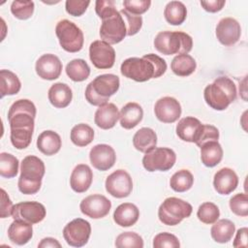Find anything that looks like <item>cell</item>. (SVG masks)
<instances>
[{
  "label": "cell",
  "instance_id": "6da1fadb",
  "mask_svg": "<svg viewBox=\"0 0 248 248\" xmlns=\"http://www.w3.org/2000/svg\"><path fill=\"white\" fill-rule=\"evenodd\" d=\"M36 112L34 103L28 99L17 100L10 107L8 111L10 139L16 149H24L31 143Z\"/></svg>",
  "mask_w": 248,
  "mask_h": 248
},
{
  "label": "cell",
  "instance_id": "7a4b0ae2",
  "mask_svg": "<svg viewBox=\"0 0 248 248\" xmlns=\"http://www.w3.org/2000/svg\"><path fill=\"white\" fill-rule=\"evenodd\" d=\"M236 86L228 77H219L206 85L203 91L205 103L215 110L226 109L236 99Z\"/></svg>",
  "mask_w": 248,
  "mask_h": 248
},
{
  "label": "cell",
  "instance_id": "3957f363",
  "mask_svg": "<svg viewBox=\"0 0 248 248\" xmlns=\"http://www.w3.org/2000/svg\"><path fill=\"white\" fill-rule=\"evenodd\" d=\"M46 168L44 162L37 156H26L20 165L18 190L25 195L36 194L42 185Z\"/></svg>",
  "mask_w": 248,
  "mask_h": 248
},
{
  "label": "cell",
  "instance_id": "277c9868",
  "mask_svg": "<svg viewBox=\"0 0 248 248\" xmlns=\"http://www.w3.org/2000/svg\"><path fill=\"white\" fill-rule=\"evenodd\" d=\"M120 80L116 75L104 74L96 77L85 89V99L93 106L107 104L109 97L119 89Z\"/></svg>",
  "mask_w": 248,
  "mask_h": 248
},
{
  "label": "cell",
  "instance_id": "5b68a950",
  "mask_svg": "<svg viewBox=\"0 0 248 248\" xmlns=\"http://www.w3.org/2000/svg\"><path fill=\"white\" fill-rule=\"evenodd\" d=\"M154 46L165 55L188 54L192 50L193 39L190 35L181 31H162L156 35Z\"/></svg>",
  "mask_w": 248,
  "mask_h": 248
},
{
  "label": "cell",
  "instance_id": "8992f818",
  "mask_svg": "<svg viewBox=\"0 0 248 248\" xmlns=\"http://www.w3.org/2000/svg\"><path fill=\"white\" fill-rule=\"evenodd\" d=\"M192 205L175 197L167 198L159 206V220L167 226L178 225L183 219L190 217L192 214Z\"/></svg>",
  "mask_w": 248,
  "mask_h": 248
},
{
  "label": "cell",
  "instance_id": "52a82bcc",
  "mask_svg": "<svg viewBox=\"0 0 248 248\" xmlns=\"http://www.w3.org/2000/svg\"><path fill=\"white\" fill-rule=\"evenodd\" d=\"M55 34L61 47L67 52H78L83 46L84 38L81 29L68 19H62L56 24Z\"/></svg>",
  "mask_w": 248,
  "mask_h": 248
},
{
  "label": "cell",
  "instance_id": "ba28073f",
  "mask_svg": "<svg viewBox=\"0 0 248 248\" xmlns=\"http://www.w3.org/2000/svg\"><path fill=\"white\" fill-rule=\"evenodd\" d=\"M176 161L175 152L168 147H154L145 152L142 158L143 168L147 171H167L170 170Z\"/></svg>",
  "mask_w": 248,
  "mask_h": 248
},
{
  "label": "cell",
  "instance_id": "9c48e42d",
  "mask_svg": "<svg viewBox=\"0 0 248 248\" xmlns=\"http://www.w3.org/2000/svg\"><path fill=\"white\" fill-rule=\"evenodd\" d=\"M121 74L130 79L138 82L147 81L154 78L153 64L143 56L130 57L124 60L120 67Z\"/></svg>",
  "mask_w": 248,
  "mask_h": 248
},
{
  "label": "cell",
  "instance_id": "30bf717a",
  "mask_svg": "<svg viewBox=\"0 0 248 248\" xmlns=\"http://www.w3.org/2000/svg\"><path fill=\"white\" fill-rule=\"evenodd\" d=\"M127 36L125 20L120 12L116 11L110 16L102 19L100 27V37L102 41L114 45L120 43Z\"/></svg>",
  "mask_w": 248,
  "mask_h": 248
},
{
  "label": "cell",
  "instance_id": "8fae6325",
  "mask_svg": "<svg viewBox=\"0 0 248 248\" xmlns=\"http://www.w3.org/2000/svg\"><path fill=\"white\" fill-rule=\"evenodd\" d=\"M91 234V225L82 218H77L69 222L63 229V236L67 244L72 247L84 246Z\"/></svg>",
  "mask_w": 248,
  "mask_h": 248
},
{
  "label": "cell",
  "instance_id": "7c38bea8",
  "mask_svg": "<svg viewBox=\"0 0 248 248\" xmlns=\"http://www.w3.org/2000/svg\"><path fill=\"white\" fill-rule=\"evenodd\" d=\"M46 214V207L39 202H22L14 205L12 217L14 220L22 221L28 224L42 222Z\"/></svg>",
  "mask_w": 248,
  "mask_h": 248
},
{
  "label": "cell",
  "instance_id": "4fadbf2b",
  "mask_svg": "<svg viewBox=\"0 0 248 248\" xmlns=\"http://www.w3.org/2000/svg\"><path fill=\"white\" fill-rule=\"evenodd\" d=\"M105 186L109 195L117 199H123L131 194L133 181L131 175L126 170H116L107 177Z\"/></svg>",
  "mask_w": 248,
  "mask_h": 248
},
{
  "label": "cell",
  "instance_id": "5bb4252c",
  "mask_svg": "<svg viewBox=\"0 0 248 248\" xmlns=\"http://www.w3.org/2000/svg\"><path fill=\"white\" fill-rule=\"evenodd\" d=\"M89 57L97 69H109L115 62V50L108 43L96 40L89 46Z\"/></svg>",
  "mask_w": 248,
  "mask_h": 248
},
{
  "label": "cell",
  "instance_id": "9a60e30c",
  "mask_svg": "<svg viewBox=\"0 0 248 248\" xmlns=\"http://www.w3.org/2000/svg\"><path fill=\"white\" fill-rule=\"evenodd\" d=\"M80 211L92 219H101L107 216L111 208L110 201L100 194H93L84 198L79 204Z\"/></svg>",
  "mask_w": 248,
  "mask_h": 248
},
{
  "label": "cell",
  "instance_id": "2e32d148",
  "mask_svg": "<svg viewBox=\"0 0 248 248\" xmlns=\"http://www.w3.org/2000/svg\"><path fill=\"white\" fill-rule=\"evenodd\" d=\"M181 106L179 102L170 96L160 98L154 106V113L157 119L163 123H173L181 115Z\"/></svg>",
  "mask_w": 248,
  "mask_h": 248
},
{
  "label": "cell",
  "instance_id": "e0dca14e",
  "mask_svg": "<svg viewBox=\"0 0 248 248\" xmlns=\"http://www.w3.org/2000/svg\"><path fill=\"white\" fill-rule=\"evenodd\" d=\"M89 159L95 169L105 171L113 167L116 161V154L110 145L101 143L96 144L91 148Z\"/></svg>",
  "mask_w": 248,
  "mask_h": 248
},
{
  "label": "cell",
  "instance_id": "ac0fdd59",
  "mask_svg": "<svg viewBox=\"0 0 248 248\" xmlns=\"http://www.w3.org/2000/svg\"><path fill=\"white\" fill-rule=\"evenodd\" d=\"M240 24L232 17L222 18L216 26V37L218 41L226 46L236 44L240 38Z\"/></svg>",
  "mask_w": 248,
  "mask_h": 248
},
{
  "label": "cell",
  "instance_id": "d6986e66",
  "mask_svg": "<svg viewBox=\"0 0 248 248\" xmlns=\"http://www.w3.org/2000/svg\"><path fill=\"white\" fill-rule=\"evenodd\" d=\"M35 70L37 75L41 78L46 80H53L58 78L61 75L62 62L54 54H43L36 61Z\"/></svg>",
  "mask_w": 248,
  "mask_h": 248
},
{
  "label": "cell",
  "instance_id": "ffe728a7",
  "mask_svg": "<svg viewBox=\"0 0 248 248\" xmlns=\"http://www.w3.org/2000/svg\"><path fill=\"white\" fill-rule=\"evenodd\" d=\"M202 122L193 116H186L180 119L176 125V135L187 142H197L202 129Z\"/></svg>",
  "mask_w": 248,
  "mask_h": 248
},
{
  "label": "cell",
  "instance_id": "44dd1931",
  "mask_svg": "<svg viewBox=\"0 0 248 248\" xmlns=\"http://www.w3.org/2000/svg\"><path fill=\"white\" fill-rule=\"evenodd\" d=\"M238 185V176L235 171L230 168H222L213 178L215 191L220 195H229L236 189Z\"/></svg>",
  "mask_w": 248,
  "mask_h": 248
},
{
  "label": "cell",
  "instance_id": "7402d4cb",
  "mask_svg": "<svg viewBox=\"0 0 248 248\" xmlns=\"http://www.w3.org/2000/svg\"><path fill=\"white\" fill-rule=\"evenodd\" d=\"M93 180V172L86 164L75 167L70 177V186L76 193H84L89 189Z\"/></svg>",
  "mask_w": 248,
  "mask_h": 248
},
{
  "label": "cell",
  "instance_id": "603a6c76",
  "mask_svg": "<svg viewBox=\"0 0 248 248\" xmlns=\"http://www.w3.org/2000/svg\"><path fill=\"white\" fill-rule=\"evenodd\" d=\"M119 119V111L117 107L112 103H107L98 108L95 112V124L103 129L108 130L115 126Z\"/></svg>",
  "mask_w": 248,
  "mask_h": 248
},
{
  "label": "cell",
  "instance_id": "cb8c5ba5",
  "mask_svg": "<svg viewBox=\"0 0 248 248\" xmlns=\"http://www.w3.org/2000/svg\"><path fill=\"white\" fill-rule=\"evenodd\" d=\"M142 117L143 109L140 105L135 102L127 103L119 112L120 125L127 130L135 128L142 120Z\"/></svg>",
  "mask_w": 248,
  "mask_h": 248
},
{
  "label": "cell",
  "instance_id": "d4e9b609",
  "mask_svg": "<svg viewBox=\"0 0 248 248\" xmlns=\"http://www.w3.org/2000/svg\"><path fill=\"white\" fill-rule=\"evenodd\" d=\"M48 101L57 108H64L70 105L73 98L72 89L66 83L56 82L50 86L47 93Z\"/></svg>",
  "mask_w": 248,
  "mask_h": 248
},
{
  "label": "cell",
  "instance_id": "484cf974",
  "mask_svg": "<svg viewBox=\"0 0 248 248\" xmlns=\"http://www.w3.org/2000/svg\"><path fill=\"white\" fill-rule=\"evenodd\" d=\"M140 210L134 203L124 202L119 204L113 212V220L120 227H131L137 223Z\"/></svg>",
  "mask_w": 248,
  "mask_h": 248
},
{
  "label": "cell",
  "instance_id": "4316f807",
  "mask_svg": "<svg viewBox=\"0 0 248 248\" xmlns=\"http://www.w3.org/2000/svg\"><path fill=\"white\" fill-rule=\"evenodd\" d=\"M62 145L60 136L51 130H46L42 132L37 139L38 149L46 156H51L56 154Z\"/></svg>",
  "mask_w": 248,
  "mask_h": 248
},
{
  "label": "cell",
  "instance_id": "83f0119b",
  "mask_svg": "<svg viewBox=\"0 0 248 248\" xmlns=\"http://www.w3.org/2000/svg\"><path fill=\"white\" fill-rule=\"evenodd\" d=\"M8 236L10 240L16 245H24L29 242L33 236V228L31 224L14 220L9 229Z\"/></svg>",
  "mask_w": 248,
  "mask_h": 248
},
{
  "label": "cell",
  "instance_id": "f1b7e54d",
  "mask_svg": "<svg viewBox=\"0 0 248 248\" xmlns=\"http://www.w3.org/2000/svg\"><path fill=\"white\" fill-rule=\"evenodd\" d=\"M202 163L208 168L217 166L223 158V148L218 140H210L203 143L201 147Z\"/></svg>",
  "mask_w": 248,
  "mask_h": 248
},
{
  "label": "cell",
  "instance_id": "f546056e",
  "mask_svg": "<svg viewBox=\"0 0 248 248\" xmlns=\"http://www.w3.org/2000/svg\"><path fill=\"white\" fill-rule=\"evenodd\" d=\"M133 144L137 150L145 153L150 149L156 147L157 135L155 131L151 128H140L136 132L133 137Z\"/></svg>",
  "mask_w": 248,
  "mask_h": 248
},
{
  "label": "cell",
  "instance_id": "4dcf8cb0",
  "mask_svg": "<svg viewBox=\"0 0 248 248\" xmlns=\"http://www.w3.org/2000/svg\"><path fill=\"white\" fill-rule=\"evenodd\" d=\"M213 224L214 225L210 230V234L213 240L218 243L229 242L235 232L234 224L229 219H221Z\"/></svg>",
  "mask_w": 248,
  "mask_h": 248
},
{
  "label": "cell",
  "instance_id": "1f68e13d",
  "mask_svg": "<svg viewBox=\"0 0 248 248\" xmlns=\"http://www.w3.org/2000/svg\"><path fill=\"white\" fill-rule=\"evenodd\" d=\"M21 83L18 77L10 70L0 71V93L1 98L4 96L16 95L19 92Z\"/></svg>",
  "mask_w": 248,
  "mask_h": 248
},
{
  "label": "cell",
  "instance_id": "d6a6232c",
  "mask_svg": "<svg viewBox=\"0 0 248 248\" xmlns=\"http://www.w3.org/2000/svg\"><path fill=\"white\" fill-rule=\"evenodd\" d=\"M197 68L196 60L189 54H177L170 63V69L178 77H188Z\"/></svg>",
  "mask_w": 248,
  "mask_h": 248
},
{
  "label": "cell",
  "instance_id": "836d02e7",
  "mask_svg": "<svg viewBox=\"0 0 248 248\" xmlns=\"http://www.w3.org/2000/svg\"><path fill=\"white\" fill-rule=\"evenodd\" d=\"M164 16L170 24L180 25L186 19L187 9L180 1H170L165 7Z\"/></svg>",
  "mask_w": 248,
  "mask_h": 248
},
{
  "label": "cell",
  "instance_id": "e575fe53",
  "mask_svg": "<svg viewBox=\"0 0 248 248\" xmlns=\"http://www.w3.org/2000/svg\"><path fill=\"white\" fill-rule=\"evenodd\" d=\"M70 138L72 142L79 147L90 144L94 139V130L85 123H79L71 130Z\"/></svg>",
  "mask_w": 248,
  "mask_h": 248
},
{
  "label": "cell",
  "instance_id": "d590c367",
  "mask_svg": "<svg viewBox=\"0 0 248 248\" xmlns=\"http://www.w3.org/2000/svg\"><path fill=\"white\" fill-rule=\"evenodd\" d=\"M67 76L76 82L83 81L90 75V67L83 59H73L66 66Z\"/></svg>",
  "mask_w": 248,
  "mask_h": 248
},
{
  "label": "cell",
  "instance_id": "8d00e7d4",
  "mask_svg": "<svg viewBox=\"0 0 248 248\" xmlns=\"http://www.w3.org/2000/svg\"><path fill=\"white\" fill-rule=\"evenodd\" d=\"M194 176L188 170H180L172 174L170 180V188L178 193L186 192L193 186Z\"/></svg>",
  "mask_w": 248,
  "mask_h": 248
},
{
  "label": "cell",
  "instance_id": "74e56055",
  "mask_svg": "<svg viewBox=\"0 0 248 248\" xmlns=\"http://www.w3.org/2000/svg\"><path fill=\"white\" fill-rule=\"evenodd\" d=\"M18 160L10 153L0 154V175L5 178H13L18 171Z\"/></svg>",
  "mask_w": 248,
  "mask_h": 248
},
{
  "label": "cell",
  "instance_id": "f35d334b",
  "mask_svg": "<svg viewBox=\"0 0 248 248\" xmlns=\"http://www.w3.org/2000/svg\"><path fill=\"white\" fill-rule=\"evenodd\" d=\"M198 219L204 224L210 225L215 223L220 217V210L218 206L210 202L202 203L197 211Z\"/></svg>",
  "mask_w": 248,
  "mask_h": 248
},
{
  "label": "cell",
  "instance_id": "ab89813d",
  "mask_svg": "<svg viewBox=\"0 0 248 248\" xmlns=\"http://www.w3.org/2000/svg\"><path fill=\"white\" fill-rule=\"evenodd\" d=\"M117 248H142V237L134 232H124L120 233L114 242Z\"/></svg>",
  "mask_w": 248,
  "mask_h": 248
},
{
  "label": "cell",
  "instance_id": "60d3db41",
  "mask_svg": "<svg viewBox=\"0 0 248 248\" xmlns=\"http://www.w3.org/2000/svg\"><path fill=\"white\" fill-rule=\"evenodd\" d=\"M34 2L33 1H13L11 5V13L15 17L25 20L32 16L34 13Z\"/></svg>",
  "mask_w": 248,
  "mask_h": 248
},
{
  "label": "cell",
  "instance_id": "b9f144b4",
  "mask_svg": "<svg viewBox=\"0 0 248 248\" xmlns=\"http://www.w3.org/2000/svg\"><path fill=\"white\" fill-rule=\"evenodd\" d=\"M230 208L232 213L240 217L248 215V197L245 193H239L232 196L230 200Z\"/></svg>",
  "mask_w": 248,
  "mask_h": 248
},
{
  "label": "cell",
  "instance_id": "7bdbcfd3",
  "mask_svg": "<svg viewBox=\"0 0 248 248\" xmlns=\"http://www.w3.org/2000/svg\"><path fill=\"white\" fill-rule=\"evenodd\" d=\"M122 17L125 20L126 28H127V35L133 36L136 35L142 26V17L141 16H136L133 14L128 13L124 9L120 11Z\"/></svg>",
  "mask_w": 248,
  "mask_h": 248
},
{
  "label": "cell",
  "instance_id": "ee69618b",
  "mask_svg": "<svg viewBox=\"0 0 248 248\" xmlns=\"http://www.w3.org/2000/svg\"><path fill=\"white\" fill-rule=\"evenodd\" d=\"M154 248H178L180 243L178 238L170 232H160L153 239Z\"/></svg>",
  "mask_w": 248,
  "mask_h": 248
},
{
  "label": "cell",
  "instance_id": "f6af8a7d",
  "mask_svg": "<svg viewBox=\"0 0 248 248\" xmlns=\"http://www.w3.org/2000/svg\"><path fill=\"white\" fill-rule=\"evenodd\" d=\"M150 0H124L123 6L124 10L130 14L140 16L144 14L150 7Z\"/></svg>",
  "mask_w": 248,
  "mask_h": 248
},
{
  "label": "cell",
  "instance_id": "bcb514c9",
  "mask_svg": "<svg viewBox=\"0 0 248 248\" xmlns=\"http://www.w3.org/2000/svg\"><path fill=\"white\" fill-rule=\"evenodd\" d=\"M90 1L85 0H67L65 2L66 12L73 16H80L87 10Z\"/></svg>",
  "mask_w": 248,
  "mask_h": 248
},
{
  "label": "cell",
  "instance_id": "7dc6e473",
  "mask_svg": "<svg viewBox=\"0 0 248 248\" xmlns=\"http://www.w3.org/2000/svg\"><path fill=\"white\" fill-rule=\"evenodd\" d=\"M95 11L101 19H105L113 15L117 10L112 0H97L95 2Z\"/></svg>",
  "mask_w": 248,
  "mask_h": 248
},
{
  "label": "cell",
  "instance_id": "c3c4849f",
  "mask_svg": "<svg viewBox=\"0 0 248 248\" xmlns=\"http://www.w3.org/2000/svg\"><path fill=\"white\" fill-rule=\"evenodd\" d=\"M219 139V131L216 127L212 126V125H207V124H203L202 125V133L200 135V138L198 140V141L196 142V144L201 147L203 143L210 141V140H218Z\"/></svg>",
  "mask_w": 248,
  "mask_h": 248
},
{
  "label": "cell",
  "instance_id": "681fc988",
  "mask_svg": "<svg viewBox=\"0 0 248 248\" xmlns=\"http://www.w3.org/2000/svg\"><path fill=\"white\" fill-rule=\"evenodd\" d=\"M143 57L146 58L147 60H149L153 64V67H154V78H160L161 76H163L165 74V72L167 71V63L162 57H160L154 53L145 54V55H143Z\"/></svg>",
  "mask_w": 248,
  "mask_h": 248
},
{
  "label": "cell",
  "instance_id": "f907efd6",
  "mask_svg": "<svg viewBox=\"0 0 248 248\" xmlns=\"http://www.w3.org/2000/svg\"><path fill=\"white\" fill-rule=\"evenodd\" d=\"M14 208V204L9 198L8 194L4 189H1V212L0 217L1 218H7L12 215Z\"/></svg>",
  "mask_w": 248,
  "mask_h": 248
},
{
  "label": "cell",
  "instance_id": "816d5d0a",
  "mask_svg": "<svg viewBox=\"0 0 248 248\" xmlns=\"http://www.w3.org/2000/svg\"><path fill=\"white\" fill-rule=\"evenodd\" d=\"M225 0H208V1H201L202 7L209 13H217L223 9L225 6Z\"/></svg>",
  "mask_w": 248,
  "mask_h": 248
},
{
  "label": "cell",
  "instance_id": "f5cc1de1",
  "mask_svg": "<svg viewBox=\"0 0 248 248\" xmlns=\"http://www.w3.org/2000/svg\"><path fill=\"white\" fill-rule=\"evenodd\" d=\"M247 234H248V229L246 227L239 229L236 232L232 246L235 248L247 247Z\"/></svg>",
  "mask_w": 248,
  "mask_h": 248
},
{
  "label": "cell",
  "instance_id": "db71d44e",
  "mask_svg": "<svg viewBox=\"0 0 248 248\" xmlns=\"http://www.w3.org/2000/svg\"><path fill=\"white\" fill-rule=\"evenodd\" d=\"M39 248H60L61 244L53 237H45L38 244Z\"/></svg>",
  "mask_w": 248,
  "mask_h": 248
}]
</instances>
